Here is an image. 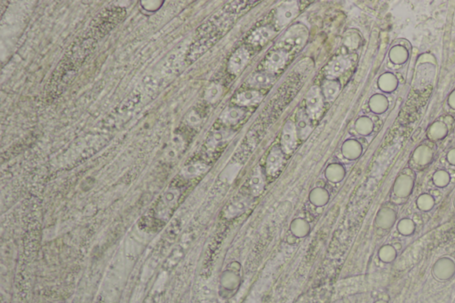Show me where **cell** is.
Wrapping results in <instances>:
<instances>
[{
	"instance_id": "83f0119b",
	"label": "cell",
	"mask_w": 455,
	"mask_h": 303,
	"mask_svg": "<svg viewBox=\"0 0 455 303\" xmlns=\"http://www.w3.org/2000/svg\"><path fill=\"white\" fill-rule=\"evenodd\" d=\"M310 202L316 206H324L328 202V194L322 189H316L310 193Z\"/></svg>"
},
{
	"instance_id": "4fadbf2b",
	"label": "cell",
	"mask_w": 455,
	"mask_h": 303,
	"mask_svg": "<svg viewBox=\"0 0 455 303\" xmlns=\"http://www.w3.org/2000/svg\"><path fill=\"white\" fill-rule=\"evenodd\" d=\"M274 34H275V31H274L273 28L271 26L258 28L250 35L248 41L255 46L262 45L265 43H267L268 41L273 37Z\"/></svg>"
},
{
	"instance_id": "7bdbcfd3",
	"label": "cell",
	"mask_w": 455,
	"mask_h": 303,
	"mask_svg": "<svg viewBox=\"0 0 455 303\" xmlns=\"http://www.w3.org/2000/svg\"><path fill=\"white\" fill-rule=\"evenodd\" d=\"M374 303H389V302H388V301H386V300H377V301H375V302H374Z\"/></svg>"
},
{
	"instance_id": "f1b7e54d",
	"label": "cell",
	"mask_w": 455,
	"mask_h": 303,
	"mask_svg": "<svg viewBox=\"0 0 455 303\" xmlns=\"http://www.w3.org/2000/svg\"><path fill=\"white\" fill-rule=\"evenodd\" d=\"M416 205L421 211H430L432 208L434 207V198L432 197V195L427 194V193L420 195L416 200Z\"/></svg>"
},
{
	"instance_id": "7c38bea8",
	"label": "cell",
	"mask_w": 455,
	"mask_h": 303,
	"mask_svg": "<svg viewBox=\"0 0 455 303\" xmlns=\"http://www.w3.org/2000/svg\"><path fill=\"white\" fill-rule=\"evenodd\" d=\"M433 150L426 144H421L418 146L413 153V160L420 167H426L429 165L433 160Z\"/></svg>"
},
{
	"instance_id": "6da1fadb",
	"label": "cell",
	"mask_w": 455,
	"mask_h": 303,
	"mask_svg": "<svg viewBox=\"0 0 455 303\" xmlns=\"http://www.w3.org/2000/svg\"><path fill=\"white\" fill-rule=\"evenodd\" d=\"M324 109V99L319 86L313 85L306 96V113L310 120H319Z\"/></svg>"
},
{
	"instance_id": "e575fe53",
	"label": "cell",
	"mask_w": 455,
	"mask_h": 303,
	"mask_svg": "<svg viewBox=\"0 0 455 303\" xmlns=\"http://www.w3.org/2000/svg\"><path fill=\"white\" fill-rule=\"evenodd\" d=\"M343 170L342 168L338 167H330L328 170L326 171V175L330 179V181H341V179L343 177Z\"/></svg>"
},
{
	"instance_id": "3957f363",
	"label": "cell",
	"mask_w": 455,
	"mask_h": 303,
	"mask_svg": "<svg viewBox=\"0 0 455 303\" xmlns=\"http://www.w3.org/2000/svg\"><path fill=\"white\" fill-rule=\"evenodd\" d=\"M299 14L297 2L292 1L282 4L277 7L275 14V24L277 28H284L290 24Z\"/></svg>"
},
{
	"instance_id": "e0dca14e",
	"label": "cell",
	"mask_w": 455,
	"mask_h": 303,
	"mask_svg": "<svg viewBox=\"0 0 455 303\" xmlns=\"http://www.w3.org/2000/svg\"><path fill=\"white\" fill-rule=\"evenodd\" d=\"M448 126L444 121L437 120L428 127V137L432 141H440L445 139L448 134Z\"/></svg>"
},
{
	"instance_id": "836d02e7",
	"label": "cell",
	"mask_w": 455,
	"mask_h": 303,
	"mask_svg": "<svg viewBox=\"0 0 455 303\" xmlns=\"http://www.w3.org/2000/svg\"><path fill=\"white\" fill-rule=\"evenodd\" d=\"M231 134H232V132L228 131V130H223V131L215 132V133L212 134V136L211 137L210 143L213 146H215L216 144L222 143L223 141H225L228 138H229Z\"/></svg>"
},
{
	"instance_id": "ba28073f",
	"label": "cell",
	"mask_w": 455,
	"mask_h": 303,
	"mask_svg": "<svg viewBox=\"0 0 455 303\" xmlns=\"http://www.w3.org/2000/svg\"><path fill=\"white\" fill-rule=\"evenodd\" d=\"M414 178L408 174H401L394 182L393 192L397 198H408L414 191Z\"/></svg>"
},
{
	"instance_id": "9a60e30c",
	"label": "cell",
	"mask_w": 455,
	"mask_h": 303,
	"mask_svg": "<svg viewBox=\"0 0 455 303\" xmlns=\"http://www.w3.org/2000/svg\"><path fill=\"white\" fill-rule=\"evenodd\" d=\"M262 95L255 90H249L240 92L236 96L235 102L238 106H253L260 103L262 100Z\"/></svg>"
},
{
	"instance_id": "d6986e66",
	"label": "cell",
	"mask_w": 455,
	"mask_h": 303,
	"mask_svg": "<svg viewBox=\"0 0 455 303\" xmlns=\"http://www.w3.org/2000/svg\"><path fill=\"white\" fill-rule=\"evenodd\" d=\"M244 116L245 111L243 109L236 107H228L221 114L220 120L226 125H235L240 122Z\"/></svg>"
},
{
	"instance_id": "30bf717a",
	"label": "cell",
	"mask_w": 455,
	"mask_h": 303,
	"mask_svg": "<svg viewBox=\"0 0 455 303\" xmlns=\"http://www.w3.org/2000/svg\"><path fill=\"white\" fill-rule=\"evenodd\" d=\"M397 221V213L390 207L380 208L375 217V225L381 229H390Z\"/></svg>"
},
{
	"instance_id": "d590c367",
	"label": "cell",
	"mask_w": 455,
	"mask_h": 303,
	"mask_svg": "<svg viewBox=\"0 0 455 303\" xmlns=\"http://www.w3.org/2000/svg\"><path fill=\"white\" fill-rule=\"evenodd\" d=\"M358 131L362 134H369L373 131V124L369 119H363L360 120L358 125Z\"/></svg>"
},
{
	"instance_id": "4316f807",
	"label": "cell",
	"mask_w": 455,
	"mask_h": 303,
	"mask_svg": "<svg viewBox=\"0 0 455 303\" xmlns=\"http://www.w3.org/2000/svg\"><path fill=\"white\" fill-rule=\"evenodd\" d=\"M251 189L253 194H260L262 189H264V179L260 167H257L256 169L253 172V174L251 178Z\"/></svg>"
},
{
	"instance_id": "74e56055",
	"label": "cell",
	"mask_w": 455,
	"mask_h": 303,
	"mask_svg": "<svg viewBox=\"0 0 455 303\" xmlns=\"http://www.w3.org/2000/svg\"><path fill=\"white\" fill-rule=\"evenodd\" d=\"M425 62H430V63H436V58L432 54H423L421 55L419 59H418V63H425Z\"/></svg>"
},
{
	"instance_id": "484cf974",
	"label": "cell",
	"mask_w": 455,
	"mask_h": 303,
	"mask_svg": "<svg viewBox=\"0 0 455 303\" xmlns=\"http://www.w3.org/2000/svg\"><path fill=\"white\" fill-rule=\"evenodd\" d=\"M397 251L392 245H385L380 247L378 255L382 263H390L397 258Z\"/></svg>"
},
{
	"instance_id": "44dd1931",
	"label": "cell",
	"mask_w": 455,
	"mask_h": 303,
	"mask_svg": "<svg viewBox=\"0 0 455 303\" xmlns=\"http://www.w3.org/2000/svg\"><path fill=\"white\" fill-rule=\"evenodd\" d=\"M323 96L327 102H332L339 96L341 92V85L336 79H326L323 84Z\"/></svg>"
},
{
	"instance_id": "1f68e13d",
	"label": "cell",
	"mask_w": 455,
	"mask_h": 303,
	"mask_svg": "<svg viewBox=\"0 0 455 303\" xmlns=\"http://www.w3.org/2000/svg\"><path fill=\"white\" fill-rule=\"evenodd\" d=\"M397 231L399 232L401 235L410 236L415 230V224L414 221L411 219H401L397 223Z\"/></svg>"
},
{
	"instance_id": "2e32d148",
	"label": "cell",
	"mask_w": 455,
	"mask_h": 303,
	"mask_svg": "<svg viewBox=\"0 0 455 303\" xmlns=\"http://www.w3.org/2000/svg\"><path fill=\"white\" fill-rule=\"evenodd\" d=\"M296 129H297L298 135L301 139H306L309 135V133H312V127L310 124V119L308 118L306 110H300L297 114V124Z\"/></svg>"
},
{
	"instance_id": "60d3db41",
	"label": "cell",
	"mask_w": 455,
	"mask_h": 303,
	"mask_svg": "<svg viewBox=\"0 0 455 303\" xmlns=\"http://www.w3.org/2000/svg\"><path fill=\"white\" fill-rule=\"evenodd\" d=\"M447 103L448 105L455 110V89L452 90L451 94L449 95L448 99H447Z\"/></svg>"
},
{
	"instance_id": "8fae6325",
	"label": "cell",
	"mask_w": 455,
	"mask_h": 303,
	"mask_svg": "<svg viewBox=\"0 0 455 303\" xmlns=\"http://www.w3.org/2000/svg\"><path fill=\"white\" fill-rule=\"evenodd\" d=\"M283 161H284L283 150H281L279 147H274L268 156L266 163L268 174L272 176L277 174L283 166Z\"/></svg>"
},
{
	"instance_id": "8d00e7d4",
	"label": "cell",
	"mask_w": 455,
	"mask_h": 303,
	"mask_svg": "<svg viewBox=\"0 0 455 303\" xmlns=\"http://www.w3.org/2000/svg\"><path fill=\"white\" fill-rule=\"evenodd\" d=\"M187 122L191 126H199L201 123V116L197 112V110H191L187 116Z\"/></svg>"
},
{
	"instance_id": "7a4b0ae2",
	"label": "cell",
	"mask_w": 455,
	"mask_h": 303,
	"mask_svg": "<svg viewBox=\"0 0 455 303\" xmlns=\"http://www.w3.org/2000/svg\"><path fill=\"white\" fill-rule=\"evenodd\" d=\"M308 36L307 29L303 25L297 24L295 26H292L286 31V33L284 35L281 40L285 46H288L291 49H299L305 44Z\"/></svg>"
},
{
	"instance_id": "d6a6232c",
	"label": "cell",
	"mask_w": 455,
	"mask_h": 303,
	"mask_svg": "<svg viewBox=\"0 0 455 303\" xmlns=\"http://www.w3.org/2000/svg\"><path fill=\"white\" fill-rule=\"evenodd\" d=\"M361 151H362V148L360 146V143H356V142H350V143H347V145L345 146L344 155L350 159H355L356 157H360Z\"/></svg>"
},
{
	"instance_id": "52a82bcc",
	"label": "cell",
	"mask_w": 455,
	"mask_h": 303,
	"mask_svg": "<svg viewBox=\"0 0 455 303\" xmlns=\"http://www.w3.org/2000/svg\"><path fill=\"white\" fill-rule=\"evenodd\" d=\"M288 60V53L283 49L272 52L264 61V68L266 72L274 74L284 68Z\"/></svg>"
},
{
	"instance_id": "b9f144b4",
	"label": "cell",
	"mask_w": 455,
	"mask_h": 303,
	"mask_svg": "<svg viewBox=\"0 0 455 303\" xmlns=\"http://www.w3.org/2000/svg\"><path fill=\"white\" fill-rule=\"evenodd\" d=\"M393 246L394 247H395V249L397 250V251H399V250H400L401 249L400 243H396V245H393Z\"/></svg>"
},
{
	"instance_id": "ffe728a7",
	"label": "cell",
	"mask_w": 455,
	"mask_h": 303,
	"mask_svg": "<svg viewBox=\"0 0 455 303\" xmlns=\"http://www.w3.org/2000/svg\"><path fill=\"white\" fill-rule=\"evenodd\" d=\"M221 284L223 287L229 291L236 289L237 287H240V276L238 272L229 269L223 271L221 276Z\"/></svg>"
},
{
	"instance_id": "cb8c5ba5",
	"label": "cell",
	"mask_w": 455,
	"mask_h": 303,
	"mask_svg": "<svg viewBox=\"0 0 455 303\" xmlns=\"http://www.w3.org/2000/svg\"><path fill=\"white\" fill-rule=\"evenodd\" d=\"M223 87L218 83H212L205 92V100L209 103H215L223 96Z\"/></svg>"
},
{
	"instance_id": "5bb4252c",
	"label": "cell",
	"mask_w": 455,
	"mask_h": 303,
	"mask_svg": "<svg viewBox=\"0 0 455 303\" xmlns=\"http://www.w3.org/2000/svg\"><path fill=\"white\" fill-rule=\"evenodd\" d=\"M274 81H275L274 74L264 72H256L251 75L250 78L247 80V83L253 88H265L271 86Z\"/></svg>"
},
{
	"instance_id": "9c48e42d",
	"label": "cell",
	"mask_w": 455,
	"mask_h": 303,
	"mask_svg": "<svg viewBox=\"0 0 455 303\" xmlns=\"http://www.w3.org/2000/svg\"><path fill=\"white\" fill-rule=\"evenodd\" d=\"M297 129L294 122L285 123L282 133V150L285 153H290L296 146L297 143Z\"/></svg>"
},
{
	"instance_id": "f35d334b",
	"label": "cell",
	"mask_w": 455,
	"mask_h": 303,
	"mask_svg": "<svg viewBox=\"0 0 455 303\" xmlns=\"http://www.w3.org/2000/svg\"><path fill=\"white\" fill-rule=\"evenodd\" d=\"M173 146L178 147V148H180V149H181V146H182V139H181V137H175V139H174V141H173ZM175 151H176V149H175V148H172V149L171 148H170V149H169V150H168L167 155H170V154H171V156H170V157H174V154L173 153L175 152Z\"/></svg>"
},
{
	"instance_id": "ab89813d",
	"label": "cell",
	"mask_w": 455,
	"mask_h": 303,
	"mask_svg": "<svg viewBox=\"0 0 455 303\" xmlns=\"http://www.w3.org/2000/svg\"><path fill=\"white\" fill-rule=\"evenodd\" d=\"M446 159L448 161L449 164H451L452 166H455V148L449 150L448 153L446 155Z\"/></svg>"
},
{
	"instance_id": "ac0fdd59",
	"label": "cell",
	"mask_w": 455,
	"mask_h": 303,
	"mask_svg": "<svg viewBox=\"0 0 455 303\" xmlns=\"http://www.w3.org/2000/svg\"><path fill=\"white\" fill-rule=\"evenodd\" d=\"M312 227L306 220L302 218H295L290 224V231L295 238L303 239L310 233Z\"/></svg>"
},
{
	"instance_id": "5b68a950",
	"label": "cell",
	"mask_w": 455,
	"mask_h": 303,
	"mask_svg": "<svg viewBox=\"0 0 455 303\" xmlns=\"http://www.w3.org/2000/svg\"><path fill=\"white\" fill-rule=\"evenodd\" d=\"M351 66V60L348 56L340 55L330 61L325 68L327 79H336L342 76Z\"/></svg>"
},
{
	"instance_id": "f546056e",
	"label": "cell",
	"mask_w": 455,
	"mask_h": 303,
	"mask_svg": "<svg viewBox=\"0 0 455 303\" xmlns=\"http://www.w3.org/2000/svg\"><path fill=\"white\" fill-rule=\"evenodd\" d=\"M433 183L438 188H445L448 186L451 181V176L448 172L445 170H438L435 172L432 176Z\"/></svg>"
},
{
	"instance_id": "277c9868",
	"label": "cell",
	"mask_w": 455,
	"mask_h": 303,
	"mask_svg": "<svg viewBox=\"0 0 455 303\" xmlns=\"http://www.w3.org/2000/svg\"><path fill=\"white\" fill-rule=\"evenodd\" d=\"M432 275L439 281H447L455 275V263L449 257H441L432 267Z\"/></svg>"
},
{
	"instance_id": "4dcf8cb0",
	"label": "cell",
	"mask_w": 455,
	"mask_h": 303,
	"mask_svg": "<svg viewBox=\"0 0 455 303\" xmlns=\"http://www.w3.org/2000/svg\"><path fill=\"white\" fill-rule=\"evenodd\" d=\"M208 167L203 163L192 164L190 166L185 167L183 169V174L185 177H195L199 174H204L205 171H207Z\"/></svg>"
},
{
	"instance_id": "8992f818",
	"label": "cell",
	"mask_w": 455,
	"mask_h": 303,
	"mask_svg": "<svg viewBox=\"0 0 455 303\" xmlns=\"http://www.w3.org/2000/svg\"><path fill=\"white\" fill-rule=\"evenodd\" d=\"M250 59V54L246 48H240L230 57L228 65L229 73L237 75L243 71Z\"/></svg>"
},
{
	"instance_id": "603a6c76",
	"label": "cell",
	"mask_w": 455,
	"mask_h": 303,
	"mask_svg": "<svg viewBox=\"0 0 455 303\" xmlns=\"http://www.w3.org/2000/svg\"><path fill=\"white\" fill-rule=\"evenodd\" d=\"M389 57L394 64H404L409 58V52L404 45L397 44L390 49Z\"/></svg>"
},
{
	"instance_id": "7402d4cb",
	"label": "cell",
	"mask_w": 455,
	"mask_h": 303,
	"mask_svg": "<svg viewBox=\"0 0 455 303\" xmlns=\"http://www.w3.org/2000/svg\"><path fill=\"white\" fill-rule=\"evenodd\" d=\"M378 85L381 91L385 92H392L397 90L398 86V79L397 76L394 75L393 73L386 72L380 76Z\"/></svg>"
},
{
	"instance_id": "d4e9b609",
	"label": "cell",
	"mask_w": 455,
	"mask_h": 303,
	"mask_svg": "<svg viewBox=\"0 0 455 303\" xmlns=\"http://www.w3.org/2000/svg\"><path fill=\"white\" fill-rule=\"evenodd\" d=\"M370 106L373 112L381 114L385 112L389 108V101L387 97L384 95H376L373 96L370 101Z\"/></svg>"
}]
</instances>
